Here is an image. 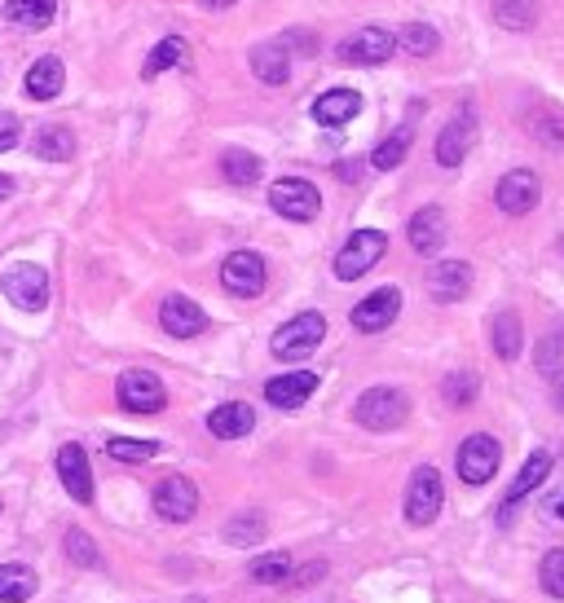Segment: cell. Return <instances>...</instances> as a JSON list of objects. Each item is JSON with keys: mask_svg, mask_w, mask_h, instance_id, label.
Segmentation results:
<instances>
[{"mask_svg": "<svg viewBox=\"0 0 564 603\" xmlns=\"http://www.w3.org/2000/svg\"><path fill=\"white\" fill-rule=\"evenodd\" d=\"M225 537H229L234 546H251V542L264 537V524H260V515H238V520L225 528Z\"/></svg>", "mask_w": 564, "mask_h": 603, "instance_id": "obj_37", "label": "cell"}, {"mask_svg": "<svg viewBox=\"0 0 564 603\" xmlns=\"http://www.w3.org/2000/svg\"><path fill=\"white\" fill-rule=\"evenodd\" d=\"M292 572V555H260L256 564H251V581H260V585H273V581H282Z\"/></svg>", "mask_w": 564, "mask_h": 603, "instance_id": "obj_35", "label": "cell"}, {"mask_svg": "<svg viewBox=\"0 0 564 603\" xmlns=\"http://www.w3.org/2000/svg\"><path fill=\"white\" fill-rule=\"evenodd\" d=\"M397 45H402L410 58H432L441 41H437V32H432V27H419V23H410V27L397 36Z\"/></svg>", "mask_w": 564, "mask_h": 603, "instance_id": "obj_33", "label": "cell"}, {"mask_svg": "<svg viewBox=\"0 0 564 603\" xmlns=\"http://www.w3.org/2000/svg\"><path fill=\"white\" fill-rule=\"evenodd\" d=\"M542 590L555 594V599H564V550H551L542 559Z\"/></svg>", "mask_w": 564, "mask_h": 603, "instance_id": "obj_38", "label": "cell"}, {"mask_svg": "<svg viewBox=\"0 0 564 603\" xmlns=\"http://www.w3.org/2000/svg\"><path fill=\"white\" fill-rule=\"evenodd\" d=\"M54 14H58V0H10L5 5V19L19 23V27H32V32L49 27Z\"/></svg>", "mask_w": 564, "mask_h": 603, "instance_id": "obj_27", "label": "cell"}, {"mask_svg": "<svg viewBox=\"0 0 564 603\" xmlns=\"http://www.w3.org/2000/svg\"><path fill=\"white\" fill-rule=\"evenodd\" d=\"M221 172L229 185H256L260 181V159L251 150H225L221 155Z\"/></svg>", "mask_w": 564, "mask_h": 603, "instance_id": "obj_29", "label": "cell"}, {"mask_svg": "<svg viewBox=\"0 0 564 603\" xmlns=\"http://www.w3.org/2000/svg\"><path fill=\"white\" fill-rule=\"evenodd\" d=\"M445 234H450V225H445V212H441V207H419V212L410 216V247H415L419 255H437V251L445 247Z\"/></svg>", "mask_w": 564, "mask_h": 603, "instance_id": "obj_20", "label": "cell"}, {"mask_svg": "<svg viewBox=\"0 0 564 603\" xmlns=\"http://www.w3.org/2000/svg\"><path fill=\"white\" fill-rule=\"evenodd\" d=\"M318 392V375L314 371H292V375H278L264 384V401L278 410H301L309 397Z\"/></svg>", "mask_w": 564, "mask_h": 603, "instance_id": "obj_15", "label": "cell"}, {"mask_svg": "<svg viewBox=\"0 0 564 603\" xmlns=\"http://www.w3.org/2000/svg\"><path fill=\"white\" fill-rule=\"evenodd\" d=\"M406 414H410V401H406V392H397V388H371V392H362V401L353 406V419H358L362 428H371V432H393V428L406 423Z\"/></svg>", "mask_w": 564, "mask_h": 603, "instance_id": "obj_2", "label": "cell"}, {"mask_svg": "<svg viewBox=\"0 0 564 603\" xmlns=\"http://www.w3.org/2000/svg\"><path fill=\"white\" fill-rule=\"evenodd\" d=\"M397 314H402V291L397 286H380V291H371L362 305L349 314L353 318V327L362 331V335H380V331H388L393 322H397Z\"/></svg>", "mask_w": 564, "mask_h": 603, "instance_id": "obj_10", "label": "cell"}, {"mask_svg": "<svg viewBox=\"0 0 564 603\" xmlns=\"http://www.w3.org/2000/svg\"><path fill=\"white\" fill-rule=\"evenodd\" d=\"M0 286H5L10 305L23 309V314H41L49 305V273L41 264H10L5 277H0Z\"/></svg>", "mask_w": 564, "mask_h": 603, "instance_id": "obj_3", "label": "cell"}, {"mask_svg": "<svg viewBox=\"0 0 564 603\" xmlns=\"http://www.w3.org/2000/svg\"><path fill=\"white\" fill-rule=\"evenodd\" d=\"M472 141H476V115H472V111H459V115L441 128V137H437V163H441V168H459V163L467 159Z\"/></svg>", "mask_w": 564, "mask_h": 603, "instance_id": "obj_14", "label": "cell"}, {"mask_svg": "<svg viewBox=\"0 0 564 603\" xmlns=\"http://www.w3.org/2000/svg\"><path fill=\"white\" fill-rule=\"evenodd\" d=\"M336 172H340V177H345V181H358V177H362V163H340V168H336Z\"/></svg>", "mask_w": 564, "mask_h": 603, "instance_id": "obj_41", "label": "cell"}, {"mask_svg": "<svg viewBox=\"0 0 564 603\" xmlns=\"http://www.w3.org/2000/svg\"><path fill=\"white\" fill-rule=\"evenodd\" d=\"M67 555H71V564H80V568H93V564H98V546H93V537H89L84 528H71V533H67Z\"/></svg>", "mask_w": 564, "mask_h": 603, "instance_id": "obj_36", "label": "cell"}, {"mask_svg": "<svg viewBox=\"0 0 564 603\" xmlns=\"http://www.w3.org/2000/svg\"><path fill=\"white\" fill-rule=\"evenodd\" d=\"M538 198H542V185H538V177L524 172V168H516V172H507V177L498 181V207H503L507 216H524V212H533Z\"/></svg>", "mask_w": 564, "mask_h": 603, "instance_id": "obj_16", "label": "cell"}, {"mask_svg": "<svg viewBox=\"0 0 564 603\" xmlns=\"http://www.w3.org/2000/svg\"><path fill=\"white\" fill-rule=\"evenodd\" d=\"M384 251H388V234H380V229H358V234L340 247V255H336V277L353 282V277L371 273V269L384 260Z\"/></svg>", "mask_w": 564, "mask_h": 603, "instance_id": "obj_5", "label": "cell"}, {"mask_svg": "<svg viewBox=\"0 0 564 603\" xmlns=\"http://www.w3.org/2000/svg\"><path fill=\"white\" fill-rule=\"evenodd\" d=\"M58 476H63V489L76 502H93V471H89V454L80 445H63L58 450Z\"/></svg>", "mask_w": 564, "mask_h": 603, "instance_id": "obj_18", "label": "cell"}, {"mask_svg": "<svg viewBox=\"0 0 564 603\" xmlns=\"http://www.w3.org/2000/svg\"><path fill=\"white\" fill-rule=\"evenodd\" d=\"M428 291L432 299H441V305H454V299H463L472 291V264L463 260H441L432 273H428Z\"/></svg>", "mask_w": 564, "mask_h": 603, "instance_id": "obj_19", "label": "cell"}, {"mask_svg": "<svg viewBox=\"0 0 564 603\" xmlns=\"http://www.w3.org/2000/svg\"><path fill=\"white\" fill-rule=\"evenodd\" d=\"M155 511H159V520H168V524H185V520H194V511H199V489H194L185 476H168V480L155 485Z\"/></svg>", "mask_w": 564, "mask_h": 603, "instance_id": "obj_12", "label": "cell"}, {"mask_svg": "<svg viewBox=\"0 0 564 603\" xmlns=\"http://www.w3.org/2000/svg\"><path fill=\"white\" fill-rule=\"evenodd\" d=\"M36 572L27 564H0V603H27L36 594Z\"/></svg>", "mask_w": 564, "mask_h": 603, "instance_id": "obj_25", "label": "cell"}, {"mask_svg": "<svg viewBox=\"0 0 564 603\" xmlns=\"http://www.w3.org/2000/svg\"><path fill=\"white\" fill-rule=\"evenodd\" d=\"M264 277H269V269H264V260L256 251H234L221 264V286L229 295H238V299H256L264 291Z\"/></svg>", "mask_w": 564, "mask_h": 603, "instance_id": "obj_6", "label": "cell"}, {"mask_svg": "<svg viewBox=\"0 0 564 603\" xmlns=\"http://www.w3.org/2000/svg\"><path fill=\"white\" fill-rule=\"evenodd\" d=\"M106 454H111L115 463H146V458L159 454V445H155V441H124V436H115V441L106 445Z\"/></svg>", "mask_w": 564, "mask_h": 603, "instance_id": "obj_34", "label": "cell"}, {"mask_svg": "<svg viewBox=\"0 0 564 603\" xmlns=\"http://www.w3.org/2000/svg\"><path fill=\"white\" fill-rule=\"evenodd\" d=\"M269 207L287 220H314L323 212V194L305 177H282L269 185Z\"/></svg>", "mask_w": 564, "mask_h": 603, "instance_id": "obj_4", "label": "cell"}, {"mask_svg": "<svg viewBox=\"0 0 564 603\" xmlns=\"http://www.w3.org/2000/svg\"><path fill=\"white\" fill-rule=\"evenodd\" d=\"M393 54H397V36L384 27H362L358 36H349L340 45V62H349V67H380Z\"/></svg>", "mask_w": 564, "mask_h": 603, "instance_id": "obj_11", "label": "cell"}, {"mask_svg": "<svg viewBox=\"0 0 564 603\" xmlns=\"http://www.w3.org/2000/svg\"><path fill=\"white\" fill-rule=\"evenodd\" d=\"M445 401H450V406H472V401H476V375H467V371H463V375H450V379H445Z\"/></svg>", "mask_w": 564, "mask_h": 603, "instance_id": "obj_39", "label": "cell"}, {"mask_svg": "<svg viewBox=\"0 0 564 603\" xmlns=\"http://www.w3.org/2000/svg\"><path fill=\"white\" fill-rule=\"evenodd\" d=\"M454 467H459V480H463V485H485V480H494V471H498V441L485 436V432L467 436V441L459 445V454H454Z\"/></svg>", "mask_w": 564, "mask_h": 603, "instance_id": "obj_8", "label": "cell"}, {"mask_svg": "<svg viewBox=\"0 0 564 603\" xmlns=\"http://www.w3.org/2000/svg\"><path fill=\"white\" fill-rule=\"evenodd\" d=\"M498 27H511V32H529L533 27V0H498V10H494Z\"/></svg>", "mask_w": 564, "mask_h": 603, "instance_id": "obj_32", "label": "cell"}, {"mask_svg": "<svg viewBox=\"0 0 564 603\" xmlns=\"http://www.w3.org/2000/svg\"><path fill=\"white\" fill-rule=\"evenodd\" d=\"M441 502H445V489H441L437 467H419L410 476V489H406V520L410 524H432L441 515Z\"/></svg>", "mask_w": 564, "mask_h": 603, "instance_id": "obj_9", "label": "cell"}, {"mask_svg": "<svg viewBox=\"0 0 564 603\" xmlns=\"http://www.w3.org/2000/svg\"><path fill=\"white\" fill-rule=\"evenodd\" d=\"M410 141H415V124L406 120L393 137H384L380 146H375V155H371V163L380 168V172H388V168H397L402 159H406V150H410Z\"/></svg>", "mask_w": 564, "mask_h": 603, "instance_id": "obj_28", "label": "cell"}, {"mask_svg": "<svg viewBox=\"0 0 564 603\" xmlns=\"http://www.w3.org/2000/svg\"><path fill=\"white\" fill-rule=\"evenodd\" d=\"M19 133H23L19 115H5V111H0V150H14V146H19Z\"/></svg>", "mask_w": 564, "mask_h": 603, "instance_id": "obj_40", "label": "cell"}, {"mask_svg": "<svg viewBox=\"0 0 564 603\" xmlns=\"http://www.w3.org/2000/svg\"><path fill=\"white\" fill-rule=\"evenodd\" d=\"M36 155L67 163V159L76 155V137H71L67 128H41V133H36Z\"/></svg>", "mask_w": 564, "mask_h": 603, "instance_id": "obj_31", "label": "cell"}, {"mask_svg": "<svg viewBox=\"0 0 564 603\" xmlns=\"http://www.w3.org/2000/svg\"><path fill=\"white\" fill-rule=\"evenodd\" d=\"M251 428H256V410H251L247 401H225V406H216V410L207 414V432L221 436V441H238V436H247Z\"/></svg>", "mask_w": 564, "mask_h": 603, "instance_id": "obj_22", "label": "cell"}, {"mask_svg": "<svg viewBox=\"0 0 564 603\" xmlns=\"http://www.w3.org/2000/svg\"><path fill=\"white\" fill-rule=\"evenodd\" d=\"M115 392H120V406H124L128 414H159V410L168 406V392H163L159 375H150V371H128V375H120Z\"/></svg>", "mask_w": 564, "mask_h": 603, "instance_id": "obj_7", "label": "cell"}, {"mask_svg": "<svg viewBox=\"0 0 564 603\" xmlns=\"http://www.w3.org/2000/svg\"><path fill=\"white\" fill-rule=\"evenodd\" d=\"M185 58V41L181 36H168V41H159L155 49H150V58H146V67H142V76L146 80H155L159 71H168V67H177Z\"/></svg>", "mask_w": 564, "mask_h": 603, "instance_id": "obj_30", "label": "cell"}, {"mask_svg": "<svg viewBox=\"0 0 564 603\" xmlns=\"http://www.w3.org/2000/svg\"><path fill=\"white\" fill-rule=\"evenodd\" d=\"M323 335H327V318L323 314H301L273 335L269 349H273L278 362H305L309 353H318Z\"/></svg>", "mask_w": 564, "mask_h": 603, "instance_id": "obj_1", "label": "cell"}, {"mask_svg": "<svg viewBox=\"0 0 564 603\" xmlns=\"http://www.w3.org/2000/svg\"><path fill=\"white\" fill-rule=\"evenodd\" d=\"M63 80H67V67H63V58H41L32 71H27V98H36V102H49V98H58L63 93Z\"/></svg>", "mask_w": 564, "mask_h": 603, "instance_id": "obj_24", "label": "cell"}, {"mask_svg": "<svg viewBox=\"0 0 564 603\" xmlns=\"http://www.w3.org/2000/svg\"><path fill=\"white\" fill-rule=\"evenodd\" d=\"M489 340H494V353H498L503 362H516V357H520V349H524L520 318H516V314H498V318L489 322Z\"/></svg>", "mask_w": 564, "mask_h": 603, "instance_id": "obj_26", "label": "cell"}, {"mask_svg": "<svg viewBox=\"0 0 564 603\" xmlns=\"http://www.w3.org/2000/svg\"><path fill=\"white\" fill-rule=\"evenodd\" d=\"M251 71H256V80H264V84H287V76H292V54H287V41H264V45H256L251 49Z\"/></svg>", "mask_w": 564, "mask_h": 603, "instance_id": "obj_21", "label": "cell"}, {"mask_svg": "<svg viewBox=\"0 0 564 603\" xmlns=\"http://www.w3.org/2000/svg\"><path fill=\"white\" fill-rule=\"evenodd\" d=\"M555 515H560V520H564V498H560V502H555Z\"/></svg>", "mask_w": 564, "mask_h": 603, "instance_id": "obj_44", "label": "cell"}, {"mask_svg": "<svg viewBox=\"0 0 564 603\" xmlns=\"http://www.w3.org/2000/svg\"><path fill=\"white\" fill-rule=\"evenodd\" d=\"M546 471H551V454H546V450L529 454V463L520 467V476L511 480V489H507V493H503V502H498V520H503V524H507V520H511V511H516V507H520V502H524V498H529V493L546 480Z\"/></svg>", "mask_w": 564, "mask_h": 603, "instance_id": "obj_17", "label": "cell"}, {"mask_svg": "<svg viewBox=\"0 0 564 603\" xmlns=\"http://www.w3.org/2000/svg\"><path fill=\"white\" fill-rule=\"evenodd\" d=\"M159 322H163V331L172 340H194V335L207 331V314L194 305L190 295H168L159 305Z\"/></svg>", "mask_w": 564, "mask_h": 603, "instance_id": "obj_13", "label": "cell"}, {"mask_svg": "<svg viewBox=\"0 0 564 603\" xmlns=\"http://www.w3.org/2000/svg\"><path fill=\"white\" fill-rule=\"evenodd\" d=\"M14 194V177H5V172H0V203H5Z\"/></svg>", "mask_w": 564, "mask_h": 603, "instance_id": "obj_42", "label": "cell"}, {"mask_svg": "<svg viewBox=\"0 0 564 603\" xmlns=\"http://www.w3.org/2000/svg\"><path fill=\"white\" fill-rule=\"evenodd\" d=\"M358 111H362V98H358L353 89H331V93H323V98L314 102V120L327 124V128L349 124Z\"/></svg>", "mask_w": 564, "mask_h": 603, "instance_id": "obj_23", "label": "cell"}, {"mask_svg": "<svg viewBox=\"0 0 564 603\" xmlns=\"http://www.w3.org/2000/svg\"><path fill=\"white\" fill-rule=\"evenodd\" d=\"M199 5H203V10H229L234 0H199Z\"/></svg>", "mask_w": 564, "mask_h": 603, "instance_id": "obj_43", "label": "cell"}]
</instances>
